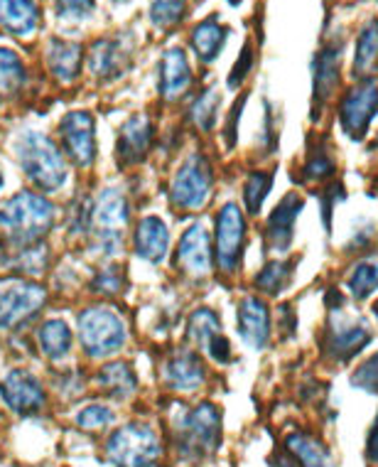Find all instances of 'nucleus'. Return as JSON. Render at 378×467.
Instances as JSON below:
<instances>
[{
    "instance_id": "obj_5",
    "label": "nucleus",
    "mask_w": 378,
    "mask_h": 467,
    "mask_svg": "<svg viewBox=\"0 0 378 467\" xmlns=\"http://www.w3.org/2000/svg\"><path fill=\"white\" fill-rule=\"evenodd\" d=\"M344 306L327 307L330 317H327V327H324V355L337 364L352 362L373 337L369 323L363 317L346 313Z\"/></svg>"
},
{
    "instance_id": "obj_44",
    "label": "nucleus",
    "mask_w": 378,
    "mask_h": 467,
    "mask_svg": "<svg viewBox=\"0 0 378 467\" xmlns=\"http://www.w3.org/2000/svg\"><path fill=\"white\" fill-rule=\"evenodd\" d=\"M17 268H23L25 274H40L42 268H45V251L35 244V246H27V249L20 254V258L15 261Z\"/></svg>"
},
{
    "instance_id": "obj_48",
    "label": "nucleus",
    "mask_w": 378,
    "mask_h": 467,
    "mask_svg": "<svg viewBox=\"0 0 378 467\" xmlns=\"http://www.w3.org/2000/svg\"><path fill=\"white\" fill-rule=\"evenodd\" d=\"M268 467H300V462L288 451H275L271 458L266 460Z\"/></svg>"
},
{
    "instance_id": "obj_21",
    "label": "nucleus",
    "mask_w": 378,
    "mask_h": 467,
    "mask_svg": "<svg viewBox=\"0 0 378 467\" xmlns=\"http://www.w3.org/2000/svg\"><path fill=\"white\" fill-rule=\"evenodd\" d=\"M150 143H153V123L145 116H133L126 121L121 136H118V150H116L118 161L123 165H136V162L145 161Z\"/></svg>"
},
{
    "instance_id": "obj_22",
    "label": "nucleus",
    "mask_w": 378,
    "mask_h": 467,
    "mask_svg": "<svg viewBox=\"0 0 378 467\" xmlns=\"http://www.w3.org/2000/svg\"><path fill=\"white\" fill-rule=\"evenodd\" d=\"M133 246L136 254L143 261L150 264H160L162 258L168 256L169 249V229L160 217H145L136 229L133 236Z\"/></svg>"
},
{
    "instance_id": "obj_11",
    "label": "nucleus",
    "mask_w": 378,
    "mask_h": 467,
    "mask_svg": "<svg viewBox=\"0 0 378 467\" xmlns=\"http://www.w3.org/2000/svg\"><path fill=\"white\" fill-rule=\"evenodd\" d=\"M243 246H246V219L239 204L229 202L217 217V266L221 274L231 275L241 266Z\"/></svg>"
},
{
    "instance_id": "obj_4",
    "label": "nucleus",
    "mask_w": 378,
    "mask_h": 467,
    "mask_svg": "<svg viewBox=\"0 0 378 467\" xmlns=\"http://www.w3.org/2000/svg\"><path fill=\"white\" fill-rule=\"evenodd\" d=\"M106 458L113 467H158L162 458L160 438L148 423H128L108 438Z\"/></svg>"
},
{
    "instance_id": "obj_25",
    "label": "nucleus",
    "mask_w": 378,
    "mask_h": 467,
    "mask_svg": "<svg viewBox=\"0 0 378 467\" xmlns=\"http://www.w3.org/2000/svg\"><path fill=\"white\" fill-rule=\"evenodd\" d=\"M226 37H229V27L226 25L219 23L217 16L207 17V20H201L199 25H194L192 30V49L194 55L199 57L201 62H214L219 55H221V49L226 45Z\"/></svg>"
},
{
    "instance_id": "obj_10",
    "label": "nucleus",
    "mask_w": 378,
    "mask_h": 467,
    "mask_svg": "<svg viewBox=\"0 0 378 467\" xmlns=\"http://www.w3.org/2000/svg\"><path fill=\"white\" fill-rule=\"evenodd\" d=\"M47 300V293L42 285L33 281H3L0 283V330L17 327L25 320L37 315Z\"/></svg>"
},
{
    "instance_id": "obj_12",
    "label": "nucleus",
    "mask_w": 378,
    "mask_h": 467,
    "mask_svg": "<svg viewBox=\"0 0 378 467\" xmlns=\"http://www.w3.org/2000/svg\"><path fill=\"white\" fill-rule=\"evenodd\" d=\"M342 55H344V40L330 37L322 49L312 59V119L317 121L320 106L332 99L334 89L339 87V74H342Z\"/></svg>"
},
{
    "instance_id": "obj_40",
    "label": "nucleus",
    "mask_w": 378,
    "mask_h": 467,
    "mask_svg": "<svg viewBox=\"0 0 378 467\" xmlns=\"http://www.w3.org/2000/svg\"><path fill=\"white\" fill-rule=\"evenodd\" d=\"M94 10H97V0H55L56 17L72 20V23L87 20L94 16Z\"/></svg>"
},
{
    "instance_id": "obj_46",
    "label": "nucleus",
    "mask_w": 378,
    "mask_h": 467,
    "mask_svg": "<svg viewBox=\"0 0 378 467\" xmlns=\"http://www.w3.org/2000/svg\"><path fill=\"white\" fill-rule=\"evenodd\" d=\"M94 288H97L98 293H104V296H116V293L123 288V275L118 274V271H111V268H108L104 274H98Z\"/></svg>"
},
{
    "instance_id": "obj_17",
    "label": "nucleus",
    "mask_w": 378,
    "mask_h": 467,
    "mask_svg": "<svg viewBox=\"0 0 378 467\" xmlns=\"http://www.w3.org/2000/svg\"><path fill=\"white\" fill-rule=\"evenodd\" d=\"M178 264L189 278H207L211 274V246L207 226L197 222L182 234L178 246Z\"/></svg>"
},
{
    "instance_id": "obj_37",
    "label": "nucleus",
    "mask_w": 378,
    "mask_h": 467,
    "mask_svg": "<svg viewBox=\"0 0 378 467\" xmlns=\"http://www.w3.org/2000/svg\"><path fill=\"white\" fill-rule=\"evenodd\" d=\"M187 13V0H153L150 3V23L160 30H169L182 23Z\"/></svg>"
},
{
    "instance_id": "obj_1",
    "label": "nucleus",
    "mask_w": 378,
    "mask_h": 467,
    "mask_svg": "<svg viewBox=\"0 0 378 467\" xmlns=\"http://www.w3.org/2000/svg\"><path fill=\"white\" fill-rule=\"evenodd\" d=\"M55 224V207L42 194L20 192L0 210V234L13 246H35Z\"/></svg>"
},
{
    "instance_id": "obj_2",
    "label": "nucleus",
    "mask_w": 378,
    "mask_h": 467,
    "mask_svg": "<svg viewBox=\"0 0 378 467\" xmlns=\"http://www.w3.org/2000/svg\"><path fill=\"white\" fill-rule=\"evenodd\" d=\"M221 445V411L214 403H199L175 423V448L179 458L197 462L214 455Z\"/></svg>"
},
{
    "instance_id": "obj_28",
    "label": "nucleus",
    "mask_w": 378,
    "mask_h": 467,
    "mask_svg": "<svg viewBox=\"0 0 378 467\" xmlns=\"http://www.w3.org/2000/svg\"><path fill=\"white\" fill-rule=\"evenodd\" d=\"M378 72V17H369L363 23L354 52V77H373Z\"/></svg>"
},
{
    "instance_id": "obj_33",
    "label": "nucleus",
    "mask_w": 378,
    "mask_h": 467,
    "mask_svg": "<svg viewBox=\"0 0 378 467\" xmlns=\"http://www.w3.org/2000/svg\"><path fill=\"white\" fill-rule=\"evenodd\" d=\"M40 347L45 357H49L52 362H59L69 355L72 349V330L65 320H47V323L40 327Z\"/></svg>"
},
{
    "instance_id": "obj_43",
    "label": "nucleus",
    "mask_w": 378,
    "mask_h": 467,
    "mask_svg": "<svg viewBox=\"0 0 378 467\" xmlns=\"http://www.w3.org/2000/svg\"><path fill=\"white\" fill-rule=\"evenodd\" d=\"M250 67H253V47H250V42H246V47H243L241 57H239V62L229 74V89H239L241 87V81L249 77Z\"/></svg>"
},
{
    "instance_id": "obj_27",
    "label": "nucleus",
    "mask_w": 378,
    "mask_h": 467,
    "mask_svg": "<svg viewBox=\"0 0 378 467\" xmlns=\"http://www.w3.org/2000/svg\"><path fill=\"white\" fill-rule=\"evenodd\" d=\"M47 65L49 72L55 74L59 81H74L79 77L81 45L55 37L47 47Z\"/></svg>"
},
{
    "instance_id": "obj_32",
    "label": "nucleus",
    "mask_w": 378,
    "mask_h": 467,
    "mask_svg": "<svg viewBox=\"0 0 378 467\" xmlns=\"http://www.w3.org/2000/svg\"><path fill=\"white\" fill-rule=\"evenodd\" d=\"M187 337L192 339V342H197L204 352H209L211 345H214L217 339L224 337L219 315L214 313L211 307H199V310H194L192 317H189V323H187Z\"/></svg>"
},
{
    "instance_id": "obj_36",
    "label": "nucleus",
    "mask_w": 378,
    "mask_h": 467,
    "mask_svg": "<svg viewBox=\"0 0 378 467\" xmlns=\"http://www.w3.org/2000/svg\"><path fill=\"white\" fill-rule=\"evenodd\" d=\"M219 104H221V97H219L217 89H207L201 97L194 99L192 109H189V116H192L194 126L199 130H204V133H209V130L217 126Z\"/></svg>"
},
{
    "instance_id": "obj_13",
    "label": "nucleus",
    "mask_w": 378,
    "mask_h": 467,
    "mask_svg": "<svg viewBox=\"0 0 378 467\" xmlns=\"http://www.w3.org/2000/svg\"><path fill=\"white\" fill-rule=\"evenodd\" d=\"M59 138L74 165L89 168L97 161V123L87 111L66 113L59 123Z\"/></svg>"
},
{
    "instance_id": "obj_16",
    "label": "nucleus",
    "mask_w": 378,
    "mask_h": 467,
    "mask_svg": "<svg viewBox=\"0 0 378 467\" xmlns=\"http://www.w3.org/2000/svg\"><path fill=\"white\" fill-rule=\"evenodd\" d=\"M305 207V200L298 192H290L288 197H282L275 210L268 214L266 222V244L275 254H285L290 249V244L295 239V224H298L300 212Z\"/></svg>"
},
{
    "instance_id": "obj_47",
    "label": "nucleus",
    "mask_w": 378,
    "mask_h": 467,
    "mask_svg": "<svg viewBox=\"0 0 378 467\" xmlns=\"http://www.w3.org/2000/svg\"><path fill=\"white\" fill-rule=\"evenodd\" d=\"M366 460H369V465L378 467V413L371 423L369 435H366Z\"/></svg>"
},
{
    "instance_id": "obj_39",
    "label": "nucleus",
    "mask_w": 378,
    "mask_h": 467,
    "mask_svg": "<svg viewBox=\"0 0 378 467\" xmlns=\"http://www.w3.org/2000/svg\"><path fill=\"white\" fill-rule=\"evenodd\" d=\"M113 411L108 406H101V403H91L87 409H81L77 413V426L84 428V431H98V428H106L113 423Z\"/></svg>"
},
{
    "instance_id": "obj_49",
    "label": "nucleus",
    "mask_w": 378,
    "mask_h": 467,
    "mask_svg": "<svg viewBox=\"0 0 378 467\" xmlns=\"http://www.w3.org/2000/svg\"><path fill=\"white\" fill-rule=\"evenodd\" d=\"M371 148H373V150L378 153V136H376V140H373V145H371Z\"/></svg>"
},
{
    "instance_id": "obj_15",
    "label": "nucleus",
    "mask_w": 378,
    "mask_h": 467,
    "mask_svg": "<svg viewBox=\"0 0 378 467\" xmlns=\"http://www.w3.org/2000/svg\"><path fill=\"white\" fill-rule=\"evenodd\" d=\"M0 396L10 411L20 413V416L40 413L47 403V394L42 389L40 379L25 369H13L5 374V379L0 381Z\"/></svg>"
},
{
    "instance_id": "obj_19",
    "label": "nucleus",
    "mask_w": 378,
    "mask_h": 467,
    "mask_svg": "<svg viewBox=\"0 0 378 467\" xmlns=\"http://www.w3.org/2000/svg\"><path fill=\"white\" fill-rule=\"evenodd\" d=\"M239 332L241 339L253 349H266L271 342V307L258 296H246L239 303Z\"/></svg>"
},
{
    "instance_id": "obj_8",
    "label": "nucleus",
    "mask_w": 378,
    "mask_h": 467,
    "mask_svg": "<svg viewBox=\"0 0 378 467\" xmlns=\"http://www.w3.org/2000/svg\"><path fill=\"white\" fill-rule=\"evenodd\" d=\"M378 116V79L363 77L346 91L339 104V126L349 140H363L369 136L373 119Z\"/></svg>"
},
{
    "instance_id": "obj_24",
    "label": "nucleus",
    "mask_w": 378,
    "mask_h": 467,
    "mask_svg": "<svg viewBox=\"0 0 378 467\" xmlns=\"http://www.w3.org/2000/svg\"><path fill=\"white\" fill-rule=\"evenodd\" d=\"M285 451L298 460L300 467H334L330 448L310 431H292L285 435Z\"/></svg>"
},
{
    "instance_id": "obj_18",
    "label": "nucleus",
    "mask_w": 378,
    "mask_h": 467,
    "mask_svg": "<svg viewBox=\"0 0 378 467\" xmlns=\"http://www.w3.org/2000/svg\"><path fill=\"white\" fill-rule=\"evenodd\" d=\"M162 379L165 387L178 391V394H194L204 387L207 381V369L194 352H175L162 367Z\"/></svg>"
},
{
    "instance_id": "obj_23",
    "label": "nucleus",
    "mask_w": 378,
    "mask_h": 467,
    "mask_svg": "<svg viewBox=\"0 0 378 467\" xmlns=\"http://www.w3.org/2000/svg\"><path fill=\"white\" fill-rule=\"evenodd\" d=\"M0 25L15 37H30L40 27V10L35 0H0Z\"/></svg>"
},
{
    "instance_id": "obj_41",
    "label": "nucleus",
    "mask_w": 378,
    "mask_h": 467,
    "mask_svg": "<svg viewBox=\"0 0 378 467\" xmlns=\"http://www.w3.org/2000/svg\"><path fill=\"white\" fill-rule=\"evenodd\" d=\"M346 200V187L339 180L327 182L322 192V222L327 234H332V219H334V210H337L339 202Z\"/></svg>"
},
{
    "instance_id": "obj_20",
    "label": "nucleus",
    "mask_w": 378,
    "mask_h": 467,
    "mask_svg": "<svg viewBox=\"0 0 378 467\" xmlns=\"http://www.w3.org/2000/svg\"><path fill=\"white\" fill-rule=\"evenodd\" d=\"M192 87V67L179 47L168 49L160 62V94L168 101H178Z\"/></svg>"
},
{
    "instance_id": "obj_42",
    "label": "nucleus",
    "mask_w": 378,
    "mask_h": 467,
    "mask_svg": "<svg viewBox=\"0 0 378 467\" xmlns=\"http://www.w3.org/2000/svg\"><path fill=\"white\" fill-rule=\"evenodd\" d=\"M376 224L373 222H366V219H362V222H356L354 229H352V239H349V246H344V251H356V254H362V251L371 249L373 246V242H376Z\"/></svg>"
},
{
    "instance_id": "obj_51",
    "label": "nucleus",
    "mask_w": 378,
    "mask_h": 467,
    "mask_svg": "<svg viewBox=\"0 0 378 467\" xmlns=\"http://www.w3.org/2000/svg\"><path fill=\"white\" fill-rule=\"evenodd\" d=\"M373 313H376V317H378V303H376V306H373Z\"/></svg>"
},
{
    "instance_id": "obj_50",
    "label": "nucleus",
    "mask_w": 378,
    "mask_h": 467,
    "mask_svg": "<svg viewBox=\"0 0 378 467\" xmlns=\"http://www.w3.org/2000/svg\"><path fill=\"white\" fill-rule=\"evenodd\" d=\"M229 3H231V5H239V3H241V0H229Z\"/></svg>"
},
{
    "instance_id": "obj_45",
    "label": "nucleus",
    "mask_w": 378,
    "mask_h": 467,
    "mask_svg": "<svg viewBox=\"0 0 378 467\" xmlns=\"http://www.w3.org/2000/svg\"><path fill=\"white\" fill-rule=\"evenodd\" d=\"M243 104H246V97H241V99H239V101H236L234 111H231V119L226 121V129H224V143H226V148H234L236 140H239V123H241Z\"/></svg>"
},
{
    "instance_id": "obj_52",
    "label": "nucleus",
    "mask_w": 378,
    "mask_h": 467,
    "mask_svg": "<svg viewBox=\"0 0 378 467\" xmlns=\"http://www.w3.org/2000/svg\"><path fill=\"white\" fill-rule=\"evenodd\" d=\"M113 3H128V0H113Z\"/></svg>"
},
{
    "instance_id": "obj_26",
    "label": "nucleus",
    "mask_w": 378,
    "mask_h": 467,
    "mask_svg": "<svg viewBox=\"0 0 378 467\" xmlns=\"http://www.w3.org/2000/svg\"><path fill=\"white\" fill-rule=\"evenodd\" d=\"M97 384L104 394L113 396L118 401H126V399L136 394L138 377L128 362H111L98 371Z\"/></svg>"
},
{
    "instance_id": "obj_30",
    "label": "nucleus",
    "mask_w": 378,
    "mask_h": 467,
    "mask_svg": "<svg viewBox=\"0 0 378 467\" xmlns=\"http://www.w3.org/2000/svg\"><path fill=\"white\" fill-rule=\"evenodd\" d=\"M337 172V161L327 148V140H310L307 158L302 165V180L305 182H330Z\"/></svg>"
},
{
    "instance_id": "obj_53",
    "label": "nucleus",
    "mask_w": 378,
    "mask_h": 467,
    "mask_svg": "<svg viewBox=\"0 0 378 467\" xmlns=\"http://www.w3.org/2000/svg\"><path fill=\"white\" fill-rule=\"evenodd\" d=\"M0 187H3V175H0Z\"/></svg>"
},
{
    "instance_id": "obj_3",
    "label": "nucleus",
    "mask_w": 378,
    "mask_h": 467,
    "mask_svg": "<svg viewBox=\"0 0 378 467\" xmlns=\"http://www.w3.org/2000/svg\"><path fill=\"white\" fill-rule=\"evenodd\" d=\"M15 155L25 175L45 192H55L66 182L65 158L56 150V145L37 130L17 136Z\"/></svg>"
},
{
    "instance_id": "obj_14",
    "label": "nucleus",
    "mask_w": 378,
    "mask_h": 467,
    "mask_svg": "<svg viewBox=\"0 0 378 467\" xmlns=\"http://www.w3.org/2000/svg\"><path fill=\"white\" fill-rule=\"evenodd\" d=\"M133 65V40L128 35L101 37L89 49V69L104 81L121 79Z\"/></svg>"
},
{
    "instance_id": "obj_7",
    "label": "nucleus",
    "mask_w": 378,
    "mask_h": 467,
    "mask_svg": "<svg viewBox=\"0 0 378 467\" xmlns=\"http://www.w3.org/2000/svg\"><path fill=\"white\" fill-rule=\"evenodd\" d=\"M211 190H214V175L209 161L201 153H192L172 178L169 202L175 210L197 212L209 202Z\"/></svg>"
},
{
    "instance_id": "obj_31",
    "label": "nucleus",
    "mask_w": 378,
    "mask_h": 467,
    "mask_svg": "<svg viewBox=\"0 0 378 467\" xmlns=\"http://www.w3.org/2000/svg\"><path fill=\"white\" fill-rule=\"evenodd\" d=\"M346 290L354 300L371 298L378 290V256H362L346 275Z\"/></svg>"
},
{
    "instance_id": "obj_9",
    "label": "nucleus",
    "mask_w": 378,
    "mask_h": 467,
    "mask_svg": "<svg viewBox=\"0 0 378 467\" xmlns=\"http://www.w3.org/2000/svg\"><path fill=\"white\" fill-rule=\"evenodd\" d=\"M126 226H128V202L118 190H106L91 207L89 219V229L98 249L113 256L121 249Z\"/></svg>"
},
{
    "instance_id": "obj_34",
    "label": "nucleus",
    "mask_w": 378,
    "mask_h": 467,
    "mask_svg": "<svg viewBox=\"0 0 378 467\" xmlns=\"http://www.w3.org/2000/svg\"><path fill=\"white\" fill-rule=\"evenodd\" d=\"M27 81L23 59L13 49L0 47V97H13Z\"/></svg>"
},
{
    "instance_id": "obj_29",
    "label": "nucleus",
    "mask_w": 378,
    "mask_h": 467,
    "mask_svg": "<svg viewBox=\"0 0 378 467\" xmlns=\"http://www.w3.org/2000/svg\"><path fill=\"white\" fill-rule=\"evenodd\" d=\"M300 264V256L295 258H273L268 261L263 271L256 275V288L266 296H281L282 290L288 288L292 275H295V268Z\"/></svg>"
},
{
    "instance_id": "obj_6",
    "label": "nucleus",
    "mask_w": 378,
    "mask_h": 467,
    "mask_svg": "<svg viewBox=\"0 0 378 467\" xmlns=\"http://www.w3.org/2000/svg\"><path fill=\"white\" fill-rule=\"evenodd\" d=\"M79 337L84 352L94 359H101L126 345L128 330L121 315L113 313L111 307H89L79 315Z\"/></svg>"
},
{
    "instance_id": "obj_38",
    "label": "nucleus",
    "mask_w": 378,
    "mask_h": 467,
    "mask_svg": "<svg viewBox=\"0 0 378 467\" xmlns=\"http://www.w3.org/2000/svg\"><path fill=\"white\" fill-rule=\"evenodd\" d=\"M352 387L363 394H378V352L359 364V369L352 374Z\"/></svg>"
},
{
    "instance_id": "obj_35",
    "label": "nucleus",
    "mask_w": 378,
    "mask_h": 467,
    "mask_svg": "<svg viewBox=\"0 0 378 467\" xmlns=\"http://www.w3.org/2000/svg\"><path fill=\"white\" fill-rule=\"evenodd\" d=\"M273 170H258V172H250L249 178H246V182H243V202H246L249 214H258L261 212L268 192L273 190Z\"/></svg>"
}]
</instances>
